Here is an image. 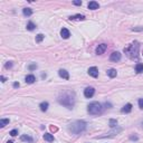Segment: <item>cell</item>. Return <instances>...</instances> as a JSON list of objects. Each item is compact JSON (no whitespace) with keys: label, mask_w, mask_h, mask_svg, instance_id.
I'll use <instances>...</instances> for the list:
<instances>
[{"label":"cell","mask_w":143,"mask_h":143,"mask_svg":"<svg viewBox=\"0 0 143 143\" xmlns=\"http://www.w3.org/2000/svg\"><path fill=\"white\" fill-rule=\"evenodd\" d=\"M116 74H117V72H116V69H114V68H111V69H109V71H107V75H109L111 78L115 77V76H116Z\"/></svg>","instance_id":"obj_16"},{"label":"cell","mask_w":143,"mask_h":143,"mask_svg":"<svg viewBox=\"0 0 143 143\" xmlns=\"http://www.w3.org/2000/svg\"><path fill=\"white\" fill-rule=\"evenodd\" d=\"M17 134H18V131H17V130H12V131H10V135H11V136H16Z\"/></svg>","instance_id":"obj_26"},{"label":"cell","mask_w":143,"mask_h":143,"mask_svg":"<svg viewBox=\"0 0 143 143\" xmlns=\"http://www.w3.org/2000/svg\"><path fill=\"white\" fill-rule=\"evenodd\" d=\"M61 36L64 39H67V38H69V36H71V32H69V30L67 29V28H63V29L61 30Z\"/></svg>","instance_id":"obj_10"},{"label":"cell","mask_w":143,"mask_h":143,"mask_svg":"<svg viewBox=\"0 0 143 143\" xmlns=\"http://www.w3.org/2000/svg\"><path fill=\"white\" fill-rule=\"evenodd\" d=\"M135 72H136V73H142L143 72V64H141V63L136 64V66H135Z\"/></svg>","instance_id":"obj_19"},{"label":"cell","mask_w":143,"mask_h":143,"mask_svg":"<svg viewBox=\"0 0 143 143\" xmlns=\"http://www.w3.org/2000/svg\"><path fill=\"white\" fill-rule=\"evenodd\" d=\"M142 126H143V123H142Z\"/></svg>","instance_id":"obj_34"},{"label":"cell","mask_w":143,"mask_h":143,"mask_svg":"<svg viewBox=\"0 0 143 143\" xmlns=\"http://www.w3.org/2000/svg\"><path fill=\"white\" fill-rule=\"evenodd\" d=\"M110 59H111L112 61H119L120 59H121V54H120L119 51H114V53L111 54Z\"/></svg>","instance_id":"obj_7"},{"label":"cell","mask_w":143,"mask_h":143,"mask_svg":"<svg viewBox=\"0 0 143 143\" xmlns=\"http://www.w3.org/2000/svg\"><path fill=\"white\" fill-rule=\"evenodd\" d=\"M35 28H36V25H35L34 22L29 21V22L27 24V29H28V30H34Z\"/></svg>","instance_id":"obj_22"},{"label":"cell","mask_w":143,"mask_h":143,"mask_svg":"<svg viewBox=\"0 0 143 143\" xmlns=\"http://www.w3.org/2000/svg\"><path fill=\"white\" fill-rule=\"evenodd\" d=\"M39 107H40V110H41L42 112H46L48 110V103L47 102H42V103H40Z\"/></svg>","instance_id":"obj_17"},{"label":"cell","mask_w":143,"mask_h":143,"mask_svg":"<svg viewBox=\"0 0 143 143\" xmlns=\"http://www.w3.org/2000/svg\"><path fill=\"white\" fill-rule=\"evenodd\" d=\"M44 37H45V36H44L42 34L37 35V36H36V42H41L42 39H44Z\"/></svg>","instance_id":"obj_23"},{"label":"cell","mask_w":143,"mask_h":143,"mask_svg":"<svg viewBox=\"0 0 143 143\" xmlns=\"http://www.w3.org/2000/svg\"><path fill=\"white\" fill-rule=\"evenodd\" d=\"M11 66H12V63H11V61H8V63L6 64V68H10Z\"/></svg>","instance_id":"obj_28"},{"label":"cell","mask_w":143,"mask_h":143,"mask_svg":"<svg viewBox=\"0 0 143 143\" xmlns=\"http://www.w3.org/2000/svg\"><path fill=\"white\" fill-rule=\"evenodd\" d=\"M139 107H140L141 110H143V98H140V100H139Z\"/></svg>","instance_id":"obj_25"},{"label":"cell","mask_w":143,"mask_h":143,"mask_svg":"<svg viewBox=\"0 0 143 143\" xmlns=\"http://www.w3.org/2000/svg\"><path fill=\"white\" fill-rule=\"evenodd\" d=\"M21 141H27V142H29V143H32V139L30 138V136H27V135H22L20 138Z\"/></svg>","instance_id":"obj_21"},{"label":"cell","mask_w":143,"mask_h":143,"mask_svg":"<svg viewBox=\"0 0 143 143\" xmlns=\"http://www.w3.org/2000/svg\"><path fill=\"white\" fill-rule=\"evenodd\" d=\"M94 93H95V90L93 87H86L84 91V96L86 98H91L93 95H94Z\"/></svg>","instance_id":"obj_5"},{"label":"cell","mask_w":143,"mask_h":143,"mask_svg":"<svg viewBox=\"0 0 143 143\" xmlns=\"http://www.w3.org/2000/svg\"><path fill=\"white\" fill-rule=\"evenodd\" d=\"M87 111L92 115H98V114L102 113L103 107H102V104H100L98 102H92V103L88 104Z\"/></svg>","instance_id":"obj_3"},{"label":"cell","mask_w":143,"mask_h":143,"mask_svg":"<svg viewBox=\"0 0 143 143\" xmlns=\"http://www.w3.org/2000/svg\"><path fill=\"white\" fill-rule=\"evenodd\" d=\"M73 3H74V5H76V6H81V5H82V1H81V0H75Z\"/></svg>","instance_id":"obj_27"},{"label":"cell","mask_w":143,"mask_h":143,"mask_svg":"<svg viewBox=\"0 0 143 143\" xmlns=\"http://www.w3.org/2000/svg\"><path fill=\"white\" fill-rule=\"evenodd\" d=\"M1 82H2V83L6 82V77L5 76H1Z\"/></svg>","instance_id":"obj_31"},{"label":"cell","mask_w":143,"mask_h":143,"mask_svg":"<svg viewBox=\"0 0 143 143\" xmlns=\"http://www.w3.org/2000/svg\"><path fill=\"white\" fill-rule=\"evenodd\" d=\"M69 19L71 20H84L85 16L84 15H75V16H71Z\"/></svg>","instance_id":"obj_15"},{"label":"cell","mask_w":143,"mask_h":143,"mask_svg":"<svg viewBox=\"0 0 143 143\" xmlns=\"http://www.w3.org/2000/svg\"><path fill=\"white\" fill-rule=\"evenodd\" d=\"M85 129H86V123L83 122V121H76V122L72 123L68 127V130L72 131L73 133H75V134L82 133L83 131H85Z\"/></svg>","instance_id":"obj_1"},{"label":"cell","mask_w":143,"mask_h":143,"mask_svg":"<svg viewBox=\"0 0 143 143\" xmlns=\"http://www.w3.org/2000/svg\"><path fill=\"white\" fill-rule=\"evenodd\" d=\"M139 48H140V45H139L138 41H134L133 44H131L129 47L124 48V51L127 54L129 57L131 58H136L139 54Z\"/></svg>","instance_id":"obj_2"},{"label":"cell","mask_w":143,"mask_h":143,"mask_svg":"<svg viewBox=\"0 0 143 143\" xmlns=\"http://www.w3.org/2000/svg\"><path fill=\"white\" fill-rule=\"evenodd\" d=\"M116 124H117V121H116V120H114V119L110 120V126H111V127L116 126Z\"/></svg>","instance_id":"obj_24"},{"label":"cell","mask_w":143,"mask_h":143,"mask_svg":"<svg viewBox=\"0 0 143 143\" xmlns=\"http://www.w3.org/2000/svg\"><path fill=\"white\" fill-rule=\"evenodd\" d=\"M7 124H9V120L8 119H1L0 120V127L6 126Z\"/></svg>","instance_id":"obj_20"},{"label":"cell","mask_w":143,"mask_h":143,"mask_svg":"<svg viewBox=\"0 0 143 143\" xmlns=\"http://www.w3.org/2000/svg\"><path fill=\"white\" fill-rule=\"evenodd\" d=\"M88 74H90L92 77H97L98 76V69H97V67H95V66L90 67V68H88Z\"/></svg>","instance_id":"obj_8"},{"label":"cell","mask_w":143,"mask_h":143,"mask_svg":"<svg viewBox=\"0 0 143 143\" xmlns=\"http://www.w3.org/2000/svg\"><path fill=\"white\" fill-rule=\"evenodd\" d=\"M35 81H36V77L34 76V75H27L26 76V83L27 84H32V83H35Z\"/></svg>","instance_id":"obj_13"},{"label":"cell","mask_w":143,"mask_h":143,"mask_svg":"<svg viewBox=\"0 0 143 143\" xmlns=\"http://www.w3.org/2000/svg\"><path fill=\"white\" fill-rule=\"evenodd\" d=\"M98 3L96 2V1H91V2H88V9H91V10H96V9H98Z\"/></svg>","instance_id":"obj_11"},{"label":"cell","mask_w":143,"mask_h":143,"mask_svg":"<svg viewBox=\"0 0 143 143\" xmlns=\"http://www.w3.org/2000/svg\"><path fill=\"white\" fill-rule=\"evenodd\" d=\"M44 140L47 141V142H54V135L51 134V133H45L44 134Z\"/></svg>","instance_id":"obj_12"},{"label":"cell","mask_w":143,"mask_h":143,"mask_svg":"<svg viewBox=\"0 0 143 143\" xmlns=\"http://www.w3.org/2000/svg\"><path fill=\"white\" fill-rule=\"evenodd\" d=\"M22 12H24V15L25 16H27V17H29V16H31L32 15V10L30 8H25L24 10H22Z\"/></svg>","instance_id":"obj_18"},{"label":"cell","mask_w":143,"mask_h":143,"mask_svg":"<svg viewBox=\"0 0 143 143\" xmlns=\"http://www.w3.org/2000/svg\"><path fill=\"white\" fill-rule=\"evenodd\" d=\"M58 101L61 104L65 105L68 109H73V106H74V97L69 94H64L63 96L58 98Z\"/></svg>","instance_id":"obj_4"},{"label":"cell","mask_w":143,"mask_h":143,"mask_svg":"<svg viewBox=\"0 0 143 143\" xmlns=\"http://www.w3.org/2000/svg\"><path fill=\"white\" fill-rule=\"evenodd\" d=\"M13 87H19V83H13Z\"/></svg>","instance_id":"obj_30"},{"label":"cell","mask_w":143,"mask_h":143,"mask_svg":"<svg viewBox=\"0 0 143 143\" xmlns=\"http://www.w3.org/2000/svg\"><path fill=\"white\" fill-rule=\"evenodd\" d=\"M106 48H107V45H106V44H101V45H98V47L96 48V54H97V55L104 54V51H106Z\"/></svg>","instance_id":"obj_6"},{"label":"cell","mask_w":143,"mask_h":143,"mask_svg":"<svg viewBox=\"0 0 143 143\" xmlns=\"http://www.w3.org/2000/svg\"><path fill=\"white\" fill-rule=\"evenodd\" d=\"M36 67H37V65H30V66H29V69H30V71H32V69H35Z\"/></svg>","instance_id":"obj_29"},{"label":"cell","mask_w":143,"mask_h":143,"mask_svg":"<svg viewBox=\"0 0 143 143\" xmlns=\"http://www.w3.org/2000/svg\"><path fill=\"white\" fill-rule=\"evenodd\" d=\"M8 143H13V142H12V141H9V142H8Z\"/></svg>","instance_id":"obj_33"},{"label":"cell","mask_w":143,"mask_h":143,"mask_svg":"<svg viewBox=\"0 0 143 143\" xmlns=\"http://www.w3.org/2000/svg\"><path fill=\"white\" fill-rule=\"evenodd\" d=\"M51 131H56V130H57V129H56L55 126H51Z\"/></svg>","instance_id":"obj_32"},{"label":"cell","mask_w":143,"mask_h":143,"mask_svg":"<svg viewBox=\"0 0 143 143\" xmlns=\"http://www.w3.org/2000/svg\"><path fill=\"white\" fill-rule=\"evenodd\" d=\"M131 111H132V104L127 103L126 105L123 106V109H122V112H123V113H130Z\"/></svg>","instance_id":"obj_14"},{"label":"cell","mask_w":143,"mask_h":143,"mask_svg":"<svg viewBox=\"0 0 143 143\" xmlns=\"http://www.w3.org/2000/svg\"><path fill=\"white\" fill-rule=\"evenodd\" d=\"M58 75L61 77V78H64V80H69L68 72L65 71V69H59V71H58Z\"/></svg>","instance_id":"obj_9"}]
</instances>
